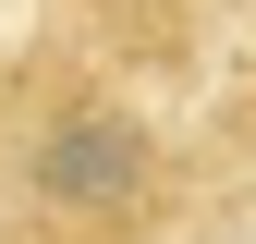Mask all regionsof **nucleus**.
I'll list each match as a JSON object with an SVG mask.
<instances>
[{"label":"nucleus","mask_w":256,"mask_h":244,"mask_svg":"<svg viewBox=\"0 0 256 244\" xmlns=\"http://www.w3.org/2000/svg\"><path fill=\"white\" fill-rule=\"evenodd\" d=\"M232 146H244V196H256V110H232Z\"/></svg>","instance_id":"nucleus-2"},{"label":"nucleus","mask_w":256,"mask_h":244,"mask_svg":"<svg viewBox=\"0 0 256 244\" xmlns=\"http://www.w3.org/2000/svg\"><path fill=\"white\" fill-rule=\"evenodd\" d=\"M208 196V146L98 37L0 61V244H196Z\"/></svg>","instance_id":"nucleus-1"}]
</instances>
